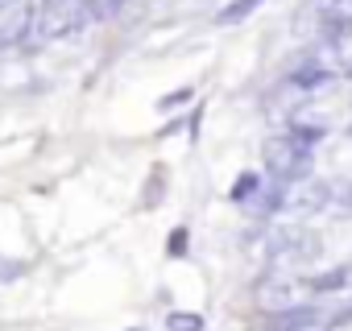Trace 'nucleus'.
<instances>
[{
	"instance_id": "obj_1",
	"label": "nucleus",
	"mask_w": 352,
	"mask_h": 331,
	"mask_svg": "<svg viewBox=\"0 0 352 331\" xmlns=\"http://www.w3.org/2000/svg\"><path fill=\"white\" fill-rule=\"evenodd\" d=\"M265 166L270 174L286 187V183H298L311 174V149L298 145L294 137H270L265 141Z\"/></svg>"
},
{
	"instance_id": "obj_2",
	"label": "nucleus",
	"mask_w": 352,
	"mask_h": 331,
	"mask_svg": "<svg viewBox=\"0 0 352 331\" xmlns=\"http://www.w3.org/2000/svg\"><path fill=\"white\" fill-rule=\"evenodd\" d=\"M311 327H319L315 306H290V310L270 315V331H311Z\"/></svg>"
},
{
	"instance_id": "obj_3",
	"label": "nucleus",
	"mask_w": 352,
	"mask_h": 331,
	"mask_svg": "<svg viewBox=\"0 0 352 331\" xmlns=\"http://www.w3.org/2000/svg\"><path fill=\"white\" fill-rule=\"evenodd\" d=\"M327 183H307L294 199H290V207L294 212H302V216H311V212H327Z\"/></svg>"
},
{
	"instance_id": "obj_4",
	"label": "nucleus",
	"mask_w": 352,
	"mask_h": 331,
	"mask_svg": "<svg viewBox=\"0 0 352 331\" xmlns=\"http://www.w3.org/2000/svg\"><path fill=\"white\" fill-rule=\"evenodd\" d=\"M319 30H323V42L340 46V42H348V38H352V17H348V13H336V9H323Z\"/></svg>"
},
{
	"instance_id": "obj_5",
	"label": "nucleus",
	"mask_w": 352,
	"mask_h": 331,
	"mask_svg": "<svg viewBox=\"0 0 352 331\" xmlns=\"http://www.w3.org/2000/svg\"><path fill=\"white\" fill-rule=\"evenodd\" d=\"M331 79H336V71H331V67H319V62H307V67H298V71L290 75V83H294V87H302V91L327 87Z\"/></svg>"
},
{
	"instance_id": "obj_6",
	"label": "nucleus",
	"mask_w": 352,
	"mask_h": 331,
	"mask_svg": "<svg viewBox=\"0 0 352 331\" xmlns=\"http://www.w3.org/2000/svg\"><path fill=\"white\" fill-rule=\"evenodd\" d=\"M327 212H340V216H352V183H327Z\"/></svg>"
},
{
	"instance_id": "obj_7",
	"label": "nucleus",
	"mask_w": 352,
	"mask_h": 331,
	"mask_svg": "<svg viewBox=\"0 0 352 331\" xmlns=\"http://www.w3.org/2000/svg\"><path fill=\"white\" fill-rule=\"evenodd\" d=\"M257 5H261V0H232L228 9H220V13H216V21H220V25H236V21H245Z\"/></svg>"
},
{
	"instance_id": "obj_8",
	"label": "nucleus",
	"mask_w": 352,
	"mask_h": 331,
	"mask_svg": "<svg viewBox=\"0 0 352 331\" xmlns=\"http://www.w3.org/2000/svg\"><path fill=\"white\" fill-rule=\"evenodd\" d=\"M257 191H261V179H257V174H241V179L232 183V199H236V203H249Z\"/></svg>"
},
{
	"instance_id": "obj_9",
	"label": "nucleus",
	"mask_w": 352,
	"mask_h": 331,
	"mask_svg": "<svg viewBox=\"0 0 352 331\" xmlns=\"http://www.w3.org/2000/svg\"><path fill=\"white\" fill-rule=\"evenodd\" d=\"M348 282V269H327L319 277H311V290H340Z\"/></svg>"
},
{
	"instance_id": "obj_10",
	"label": "nucleus",
	"mask_w": 352,
	"mask_h": 331,
	"mask_svg": "<svg viewBox=\"0 0 352 331\" xmlns=\"http://www.w3.org/2000/svg\"><path fill=\"white\" fill-rule=\"evenodd\" d=\"M166 327H170V331H204V319H199V315H183V310H174V315L166 319Z\"/></svg>"
},
{
	"instance_id": "obj_11",
	"label": "nucleus",
	"mask_w": 352,
	"mask_h": 331,
	"mask_svg": "<svg viewBox=\"0 0 352 331\" xmlns=\"http://www.w3.org/2000/svg\"><path fill=\"white\" fill-rule=\"evenodd\" d=\"M348 323H352V302H348V306H340V310L327 319V327H348Z\"/></svg>"
},
{
	"instance_id": "obj_12",
	"label": "nucleus",
	"mask_w": 352,
	"mask_h": 331,
	"mask_svg": "<svg viewBox=\"0 0 352 331\" xmlns=\"http://www.w3.org/2000/svg\"><path fill=\"white\" fill-rule=\"evenodd\" d=\"M187 100H191V87H183V91H174V95H166V100H162L157 108H174V104H187Z\"/></svg>"
},
{
	"instance_id": "obj_13",
	"label": "nucleus",
	"mask_w": 352,
	"mask_h": 331,
	"mask_svg": "<svg viewBox=\"0 0 352 331\" xmlns=\"http://www.w3.org/2000/svg\"><path fill=\"white\" fill-rule=\"evenodd\" d=\"M183 249H187V228H179V232L170 236V253H174V257H179Z\"/></svg>"
},
{
	"instance_id": "obj_14",
	"label": "nucleus",
	"mask_w": 352,
	"mask_h": 331,
	"mask_svg": "<svg viewBox=\"0 0 352 331\" xmlns=\"http://www.w3.org/2000/svg\"><path fill=\"white\" fill-rule=\"evenodd\" d=\"M327 9H336V13H348V17H352V0H327Z\"/></svg>"
},
{
	"instance_id": "obj_15",
	"label": "nucleus",
	"mask_w": 352,
	"mask_h": 331,
	"mask_svg": "<svg viewBox=\"0 0 352 331\" xmlns=\"http://www.w3.org/2000/svg\"><path fill=\"white\" fill-rule=\"evenodd\" d=\"M120 5H124V0H104V13H116Z\"/></svg>"
}]
</instances>
